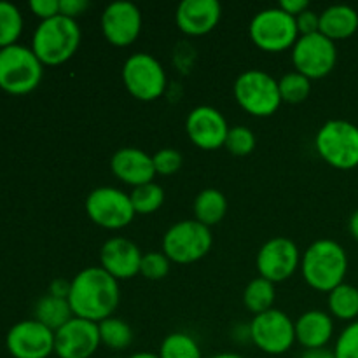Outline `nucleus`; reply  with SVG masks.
<instances>
[{
    "instance_id": "1",
    "label": "nucleus",
    "mask_w": 358,
    "mask_h": 358,
    "mask_svg": "<svg viewBox=\"0 0 358 358\" xmlns=\"http://www.w3.org/2000/svg\"><path fill=\"white\" fill-rule=\"evenodd\" d=\"M119 282L101 266L83 269L70 280L66 301L72 308L73 317L100 324L105 318L112 317L115 308L119 306Z\"/></svg>"
},
{
    "instance_id": "2",
    "label": "nucleus",
    "mask_w": 358,
    "mask_h": 358,
    "mask_svg": "<svg viewBox=\"0 0 358 358\" xmlns=\"http://www.w3.org/2000/svg\"><path fill=\"white\" fill-rule=\"evenodd\" d=\"M301 271L308 285L320 292H331L345 283L348 273V255L334 240L322 238L313 241L301 259Z\"/></svg>"
},
{
    "instance_id": "3",
    "label": "nucleus",
    "mask_w": 358,
    "mask_h": 358,
    "mask_svg": "<svg viewBox=\"0 0 358 358\" xmlns=\"http://www.w3.org/2000/svg\"><path fill=\"white\" fill-rule=\"evenodd\" d=\"M79 23L63 14L41 21L31 37V51L42 65H62L69 62L79 49Z\"/></svg>"
},
{
    "instance_id": "4",
    "label": "nucleus",
    "mask_w": 358,
    "mask_h": 358,
    "mask_svg": "<svg viewBox=\"0 0 358 358\" xmlns=\"http://www.w3.org/2000/svg\"><path fill=\"white\" fill-rule=\"evenodd\" d=\"M44 65L31 48L14 44L0 49V90L9 94H27L37 90Z\"/></svg>"
},
{
    "instance_id": "5",
    "label": "nucleus",
    "mask_w": 358,
    "mask_h": 358,
    "mask_svg": "<svg viewBox=\"0 0 358 358\" xmlns=\"http://www.w3.org/2000/svg\"><path fill=\"white\" fill-rule=\"evenodd\" d=\"M318 154L338 170L358 166V126L346 119H331L320 126L315 138Z\"/></svg>"
},
{
    "instance_id": "6",
    "label": "nucleus",
    "mask_w": 358,
    "mask_h": 358,
    "mask_svg": "<svg viewBox=\"0 0 358 358\" xmlns=\"http://www.w3.org/2000/svg\"><path fill=\"white\" fill-rule=\"evenodd\" d=\"M233 91L238 105L255 117L273 115L282 105L278 80L264 70H245L234 80Z\"/></svg>"
},
{
    "instance_id": "7",
    "label": "nucleus",
    "mask_w": 358,
    "mask_h": 358,
    "mask_svg": "<svg viewBox=\"0 0 358 358\" xmlns=\"http://www.w3.org/2000/svg\"><path fill=\"white\" fill-rule=\"evenodd\" d=\"M213 236L210 227L196 219L173 224L163 236V254L177 264H191L210 252Z\"/></svg>"
},
{
    "instance_id": "8",
    "label": "nucleus",
    "mask_w": 358,
    "mask_h": 358,
    "mask_svg": "<svg viewBox=\"0 0 358 358\" xmlns=\"http://www.w3.org/2000/svg\"><path fill=\"white\" fill-rule=\"evenodd\" d=\"M248 34L257 48L268 52H278L294 48L299 38L296 17L287 14L280 7L259 10L252 17Z\"/></svg>"
},
{
    "instance_id": "9",
    "label": "nucleus",
    "mask_w": 358,
    "mask_h": 358,
    "mask_svg": "<svg viewBox=\"0 0 358 358\" xmlns=\"http://www.w3.org/2000/svg\"><path fill=\"white\" fill-rule=\"evenodd\" d=\"M122 80L131 96L142 101L157 100L166 90V72L149 52H135L122 65Z\"/></svg>"
},
{
    "instance_id": "10",
    "label": "nucleus",
    "mask_w": 358,
    "mask_h": 358,
    "mask_svg": "<svg viewBox=\"0 0 358 358\" xmlns=\"http://www.w3.org/2000/svg\"><path fill=\"white\" fill-rule=\"evenodd\" d=\"M338 62L336 42L317 31L311 35H299L292 48V63L296 70L308 79H322L334 70Z\"/></svg>"
},
{
    "instance_id": "11",
    "label": "nucleus",
    "mask_w": 358,
    "mask_h": 358,
    "mask_svg": "<svg viewBox=\"0 0 358 358\" xmlns=\"http://www.w3.org/2000/svg\"><path fill=\"white\" fill-rule=\"evenodd\" d=\"M252 343L261 352L269 355H282L287 353L296 343V325L290 317L283 311L273 310L255 315L248 327Z\"/></svg>"
},
{
    "instance_id": "12",
    "label": "nucleus",
    "mask_w": 358,
    "mask_h": 358,
    "mask_svg": "<svg viewBox=\"0 0 358 358\" xmlns=\"http://www.w3.org/2000/svg\"><path fill=\"white\" fill-rule=\"evenodd\" d=\"M87 217L103 229H122L136 215L129 194L117 187H96L86 198Z\"/></svg>"
},
{
    "instance_id": "13",
    "label": "nucleus",
    "mask_w": 358,
    "mask_h": 358,
    "mask_svg": "<svg viewBox=\"0 0 358 358\" xmlns=\"http://www.w3.org/2000/svg\"><path fill=\"white\" fill-rule=\"evenodd\" d=\"M259 276L273 283L289 280L301 266V254L290 238H271L261 247L257 254Z\"/></svg>"
},
{
    "instance_id": "14",
    "label": "nucleus",
    "mask_w": 358,
    "mask_h": 358,
    "mask_svg": "<svg viewBox=\"0 0 358 358\" xmlns=\"http://www.w3.org/2000/svg\"><path fill=\"white\" fill-rule=\"evenodd\" d=\"M6 346L14 358H48L55 353V331L35 318L17 322L7 332Z\"/></svg>"
},
{
    "instance_id": "15",
    "label": "nucleus",
    "mask_w": 358,
    "mask_h": 358,
    "mask_svg": "<svg viewBox=\"0 0 358 358\" xmlns=\"http://www.w3.org/2000/svg\"><path fill=\"white\" fill-rule=\"evenodd\" d=\"M100 345V329L96 322L79 317H73L55 332V353L59 358H91Z\"/></svg>"
},
{
    "instance_id": "16",
    "label": "nucleus",
    "mask_w": 358,
    "mask_h": 358,
    "mask_svg": "<svg viewBox=\"0 0 358 358\" xmlns=\"http://www.w3.org/2000/svg\"><path fill=\"white\" fill-rule=\"evenodd\" d=\"M142 30V13L128 0L108 3L101 14V31L112 45L126 48L138 38Z\"/></svg>"
},
{
    "instance_id": "17",
    "label": "nucleus",
    "mask_w": 358,
    "mask_h": 358,
    "mask_svg": "<svg viewBox=\"0 0 358 358\" xmlns=\"http://www.w3.org/2000/svg\"><path fill=\"white\" fill-rule=\"evenodd\" d=\"M185 129L191 142L199 149L215 150L226 143L229 126L222 112L217 110L215 107L199 105L189 112L185 119Z\"/></svg>"
},
{
    "instance_id": "18",
    "label": "nucleus",
    "mask_w": 358,
    "mask_h": 358,
    "mask_svg": "<svg viewBox=\"0 0 358 358\" xmlns=\"http://www.w3.org/2000/svg\"><path fill=\"white\" fill-rule=\"evenodd\" d=\"M142 257L143 254L138 248V245L122 236L107 240L100 250L101 268L108 275L114 276L117 282L138 275L140 266H142Z\"/></svg>"
},
{
    "instance_id": "19",
    "label": "nucleus",
    "mask_w": 358,
    "mask_h": 358,
    "mask_svg": "<svg viewBox=\"0 0 358 358\" xmlns=\"http://www.w3.org/2000/svg\"><path fill=\"white\" fill-rule=\"evenodd\" d=\"M110 170L119 180L133 187L149 184L156 177L152 156L136 147H122L115 150L110 157Z\"/></svg>"
},
{
    "instance_id": "20",
    "label": "nucleus",
    "mask_w": 358,
    "mask_h": 358,
    "mask_svg": "<svg viewBox=\"0 0 358 358\" xmlns=\"http://www.w3.org/2000/svg\"><path fill=\"white\" fill-rule=\"evenodd\" d=\"M220 3L217 0H182L175 13L180 31L187 35H206L220 21Z\"/></svg>"
},
{
    "instance_id": "21",
    "label": "nucleus",
    "mask_w": 358,
    "mask_h": 358,
    "mask_svg": "<svg viewBox=\"0 0 358 358\" xmlns=\"http://www.w3.org/2000/svg\"><path fill=\"white\" fill-rule=\"evenodd\" d=\"M296 341L306 350L325 348L334 334V322L325 311L310 310L301 315L296 322Z\"/></svg>"
},
{
    "instance_id": "22",
    "label": "nucleus",
    "mask_w": 358,
    "mask_h": 358,
    "mask_svg": "<svg viewBox=\"0 0 358 358\" xmlns=\"http://www.w3.org/2000/svg\"><path fill=\"white\" fill-rule=\"evenodd\" d=\"M358 30V13L348 3H334L320 13V34L331 41L352 37Z\"/></svg>"
},
{
    "instance_id": "23",
    "label": "nucleus",
    "mask_w": 358,
    "mask_h": 358,
    "mask_svg": "<svg viewBox=\"0 0 358 358\" xmlns=\"http://www.w3.org/2000/svg\"><path fill=\"white\" fill-rule=\"evenodd\" d=\"M194 219L198 222L205 224L206 227H212L219 224L227 213V199L222 191L219 189H203L194 199Z\"/></svg>"
},
{
    "instance_id": "24",
    "label": "nucleus",
    "mask_w": 358,
    "mask_h": 358,
    "mask_svg": "<svg viewBox=\"0 0 358 358\" xmlns=\"http://www.w3.org/2000/svg\"><path fill=\"white\" fill-rule=\"evenodd\" d=\"M73 318L72 308H70L69 301L62 299V297H55L51 294H45L44 297L38 299L35 304V320L44 324L51 331H58L62 329L66 322Z\"/></svg>"
},
{
    "instance_id": "25",
    "label": "nucleus",
    "mask_w": 358,
    "mask_h": 358,
    "mask_svg": "<svg viewBox=\"0 0 358 358\" xmlns=\"http://www.w3.org/2000/svg\"><path fill=\"white\" fill-rule=\"evenodd\" d=\"M276 299L275 283L269 280L257 276L247 285L243 292V304L250 313L261 315L264 311L273 310V304Z\"/></svg>"
},
{
    "instance_id": "26",
    "label": "nucleus",
    "mask_w": 358,
    "mask_h": 358,
    "mask_svg": "<svg viewBox=\"0 0 358 358\" xmlns=\"http://www.w3.org/2000/svg\"><path fill=\"white\" fill-rule=\"evenodd\" d=\"M329 311L339 320L353 322L358 317V289L350 283H341L329 292Z\"/></svg>"
},
{
    "instance_id": "27",
    "label": "nucleus",
    "mask_w": 358,
    "mask_h": 358,
    "mask_svg": "<svg viewBox=\"0 0 358 358\" xmlns=\"http://www.w3.org/2000/svg\"><path fill=\"white\" fill-rule=\"evenodd\" d=\"M98 329H100L101 345L114 350V352L126 350L133 343L131 327L124 320H121V318H105V320L98 324Z\"/></svg>"
},
{
    "instance_id": "28",
    "label": "nucleus",
    "mask_w": 358,
    "mask_h": 358,
    "mask_svg": "<svg viewBox=\"0 0 358 358\" xmlns=\"http://www.w3.org/2000/svg\"><path fill=\"white\" fill-rule=\"evenodd\" d=\"M23 31V16L14 3L0 0V49L17 44Z\"/></svg>"
},
{
    "instance_id": "29",
    "label": "nucleus",
    "mask_w": 358,
    "mask_h": 358,
    "mask_svg": "<svg viewBox=\"0 0 358 358\" xmlns=\"http://www.w3.org/2000/svg\"><path fill=\"white\" fill-rule=\"evenodd\" d=\"M159 358H203L201 350L194 338L185 332H171L163 339Z\"/></svg>"
},
{
    "instance_id": "30",
    "label": "nucleus",
    "mask_w": 358,
    "mask_h": 358,
    "mask_svg": "<svg viewBox=\"0 0 358 358\" xmlns=\"http://www.w3.org/2000/svg\"><path fill=\"white\" fill-rule=\"evenodd\" d=\"M131 198V205L135 208V213L140 215H149V213L157 212L164 203V189L159 184H143L140 187L133 189L129 194Z\"/></svg>"
},
{
    "instance_id": "31",
    "label": "nucleus",
    "mask_w": 358,
    "mask_h": 358,
    "mask_svg": "<svg viewBox=\"0 0 358 358\" xmlns=\"http://www.w3.org/2000/svg\"><path fill=\"white\" fill-rule=\"evenodd\" d=\"M278 87L282 101H287V103H301V101H304L310 96L311 80L306 76L297 72V70H294V72L285 73L278 80Z\"/></svg>"
},
{
    "instance_id": "32",
    "label": "nucleus",
    "mask_w": 358,
    "mask_h": 358,
    "mask_svg": "<svg viewBox=\"0 0 358 358\" xmlns=\"http://www.w3.org/2000/svg\"><path fill=\"white\" fill-rule=\"evenodd\" d=\"M227 150H229L233 156H248L252 154V150L255 149V135L250 128L247 126H233L227 131L226 143H224Z\"/></svg>"
},
{
    "instance_id": "33",
    "label": "nucleus",
    "mask_w": 358,
    "mask_h": 358,
    "mask_svg": "<svg viewBox=\"0 0 358 358\" xmlns=\"http://www.w3.org/2000/svg\"><path fill=\"white\" fill-rule=\"evenodd\" d=\"M170 259L163 252H149L143 254L142 266H140V275L147 280H163L170 273Z\"/></svg>"
},
{
    "instance_id": "34",
    "label": "nucleus",
    "mask_w": 358,
    "mask_h": 358,
    "mask_svg": "<svg viewBox=\"0 0 358 358\" xmlns=\"http://www.w3.org/2000/svg\"><path fill=\"white\" fill-rule=\"evenodd\" d=\"M336 358H358V320L350 322L334 346Z\"/></svg>"
},
{
    "instance_id": "35",
    "label": "nucleus",
    "mask_w": 358,
    "mask_h": 358,
    "mask_svg": "<svg viewBox=\"0 0 358 358\" xmlns=\"http://www.w3.org/2000/svg\"><path fill=\"white\" fill-rule=\"evenodd\" d=\"M154 168L159 175H173L180 170L182 166V154L177 149H161L152 156Z\"/></svg>"
},
{
    "instance_id": "36",
    "label": "nucleus",
    "mask_w": 358,
    "mask_h": 358,
    "mask_svg": "<svg viewBox=\"0 0 358 358\" xmlns=\"http://www.w3.org/2000/svg\"><path fill=\"white\" fill-rule=\"evenodd\" d=\"M296 23L299 35L317 34L320 31V14L315 13L313 9H306L299 16H296Z\"/></svg>"
},
{
    "instance_id": "37",
    "label": "nucleus",
    "mask_w": 358,
    "mask_h": 358,
    "mask_svg": "<svg viewBox=\"0 0 358 358\" xmlns=\"http://www.w3.org/2000/svg\"><path fill=\"white\" fill-rule=\"evenodd\" d=\"M28 6L35 16L41 17V21L51 20L59 14V0H31Z\"/></svg>"
},
{
    "instance_id": "38",
    "label": "nucleus",
    "mask_w": 358,
    "mask_h": 358,
    "mask_svg": "<svg viewBox=\"0 0 358 358\" xmlns=\"http://www.w3.org/2000/svg\"><path fill=\"white\" fill-rule=\"evenodd\" d=\"M87 7H90L87 0H59V14L72 20L83 14Z\"/></svg>"
},
{
    "instance_id": "39",
    "label": "nucleus",
    "mask_w": 358,
    "mask_h": 358,
    "mask_svg": "<svg viewBox=\"0 0 358 358\" xmlns=\"http://www.w3.org/2000/svg\"><path fill=\"white\" fill-rule=\"evenodd\" d=\"M280 9L285 10L287 14H290V16H299L301 13H304L306 9H310V2L308 0H282V2L278 3Z\"/></svg>"
},
{
    "instance_id": "40",
    "label": "nucleus",
    "mask_w": 358,
    "mask_h": 358,
    "mask_svg": "<svg viewBox=\"0 0 358 358\" xmlns=\"http://www.w3.org/2000/svg\"><path fill=\"white\" fill-rule=\"evenodd\" d=\"M69 292H70V282H66V280H63V278L55 280V282L49 285V294L55 297L66 299V297H69Z\"/></svg>"
},
{
    "instance_id": "41",
    "label": "nucleus",
    "mask_w": 358,
    "mask_h": 358,
    "mask_svg": "<svg viewBox=\"0 0 358 358\" xmlns=\"http://www.w3.org/2000/svg\"><path fill=\"white\" fill-rule=\"evenodd\" d=\"M301 358H336V355H334V350L317 348V350H306Z\"/></svg>"
},
{
    "instance_id": "42",
    "label": "nucleus",
    "mask_w": 358,
    "mask_h": 358,
    "mask_svg": "<svg viewBox=\"0 0 358 358\" xmlns=\"http://www.w3.org/2000/svg\"><path fill=\"white\" fill-rule=\"evenodd\" d=\"M348 227H350V233H352V236L358 241V208L352 213V217H350Z\"/></svg>"
},
{
    "instance_id": "43",
    "label": "nucleus",
    "mask_w": 358,
    "mask_h": 358,
    "mask_svg": "<svg viewBox=\"0 0 358 358\" xmlns=\"http://www.w3.org/2000/svg\"><path fill=\"white\" fill-rule=\"evenodd\" d=\"M128 358H159V355L150 352H138V353H133V355H129Z\"/></svg>"
},
{
    "instance_id": "44",
    "label": "nucleus",
    "mask_w": 358,
    "mask_h": 358,
    "mask_svg": "<svg viewBox=\"0 0 358 358\" xmlns=\"http://www.w3.org/2000/svg\"><path fill=\"white\" fill-rule=\"evenodd\" d=\"M210 358H247V357L238 355V353H219V355H213Z\"/></svg>"
}]
</instances>
